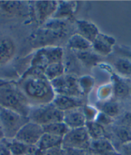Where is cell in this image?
<instances>
[{"mask_svg": "<svg viewBox=\"0 0 131 155\" xmlns=\"http://www.w3.org/2000/svg\"><path fill=\"white\" fill-rule=\"evenodd\" d=\"M63 148V147H62ZM64 155H88L87 150L74 149V148H63Z\"/></svg>", "mask_w": 131, "mask_h": 155, "instance_id": "4dcf8cb0", "label": "cell"}, {"mask_svg": "<svg viewBox=\"0 0 131 155\" xmlns=\"http://www.w3.org/2000/svg\"><path fill=\"white\" fill-rule=\"evenodd\" d=\"M86 127L91 140L106 138V131L104 126L100 125L96 121H87Z\"/></svg>", "mask_w": 131, "mask_h": 155, "instance_id": "d4e9b609", "label": "cell"}, {"mask_svg": "<svg viewBox=\"0 0 131 155\" xmlns=\"http://www.w3.org/2000/svg\"><path fill=\"white\" fill-rule=\"evenodd\" d=\"M96 122L102 126L108 125L110 123H112V118H111L109 116H107V114H105L104 113L100 112L99 114L97 115Z\"/></svg>", "mask_w": 131, "mask_h": 155, "instance_id": "1f68e13d", "label": "cell"}, {"mask_svg": "<svg viewBox=\"0 0 131 155\" xmlns=\"http://www.w3.org/2000/svg\"><path fill=\"white\" fill-rule=\"evenodd\" d=\"M0 106L29 118L30 105L18 83L0 79Z\"/></svg>", "mask_w": 131, "mask_h": 155, "instance_id": "7a4b0ae2", "label": "cell"}, {"mask_svg": "<svg viewBox=\"0 0 131 155\" xmlns=\"http://www.w3.org/2000/svg\"><path fill=\"white\" fill-rule=\"evenodd\" d=\"M76 3L75 2H65L60 1L58 2V7L56 9V12L52 16L53 19L61 20L63 18H70L73 16V13L76 11Z\"/></svg>", "mask_w": 131, "mask_h": 155, "instance_id": "ffe728a7", "label": "cell"}, {"mask_svg": "<svg viewBox=\"0 0 131 155\" xmlns=\"http://www.w3.org/2000/svg\"><path fill=\"white\" fill-rule=\"evenodd\" d=\"M75 55L79 61L86 67H93L96 65L100 61V56L96 52L85 50V51H76Z\"/></svg>", "mask_w": 131, "mask_h": 155, "instance_id": "7402d4cb", "label": "cell"}, {"mask_svg": "<svg viewBox=\"0 0 131 155\" xmlns=\"http://www.w3.org/2000/svg\"><path fill=\"white\" fill-rule=\"evenodd\" d=\"M35 155H64V151L62 147L52 148L45 150H39L37 149Z\"/></svg>", "mask_w": 131, "mask_h": 155, "instance_id": "f546056e", "label": "cell"}, {"mask_svg": "<svg viewBox=\"0 0 131 155\" xmlns=\"http://www.w3.org/2000/svg\"><path fill=\"white\" fill-rule=\"evenodd\" d=\"M64 56L63 48L59 47H44L37 50L33 56L31 66H37L46 69L49 64L61 62Z\"/></svg>", "mask_w": 131, "mask_h": 155, "instance_id": "52a82bcc", "label": "cell"}, {"mask_svg": "<svg viewBox=\"0 0 131 155\" xmlns=\"http://www.w3.org/2000/svg\"><path fill=\"white\" fill-rule=\"evenodd\" d=\"M63 122L70 129H75L85 127L87 120L83 113V110H79L78 108L64 112Z\"/></svg>", "mask_w": 131, "mask_h": 155, "instance_id": "5bb4252c", "label": "cell"}, {"mask_svg": "<svg viewBox=\"0 0 131 155\" xmlns=\"http://www.w3.org/2000/svg\"><path fill=\"white\" fill-rule=\"evenodd\" d=\"M29 122L28 117L0 106V134L5 139H15L20 129Z\"/></svg>", "mask_w": 131, "mask_h": 155, "instance_id": "277c9868", "label": "cell"}, {"mask_svg": "<svg viewBox=\"0 0 131 155\" xmlns=\"http://www.w3.org/2000/svg\"><path fill=\"white\" fill-rule=\"evenodd\" d=\"M112 150H116L113 144L107 138H103V139L91 140L89 145L88 152L93 154L99 155Z\"/></svg>", "mask_w": 131, "mask_h": 155, "instance_id": "d6986e66", "label": "cell"}, {"mask_svg": "<svg viewBox=\"0 0 131 155\" xmlns=\"http://www.w3.org/2000/svg\"><path fill=\"white\" fill-rule=\"evenodd\" d=\"M115 43L116 40L112 37L99 33L92 43V48L99 56H107L112 51Z\"/></svg>", "mask_w": 131, "mask_h": 155, "instance_id": "7c38bea8", "label": "cell"}, {"mask_svg": "<svg viewBox=\"0 0 131 155\" xmlns=\"http://www.w3.org/2000/svg\"><path fill=\"white\" fill-rule=\"evenodd\" d=\"M0 155H11L8 145L6 144L5 139L1 140L0 141Z\"/></svg>", "mask_w": 131, "mask_h": 155, "instance_id": "836d02e7", "label": "cell"}, {"mask_svg": "<svg viewBox=\"0 0 131 155\" xmlns=\"http://www.w3.org/2000/svg\"><path fill=\"white\" fill-rule=\"evenodd\" d=\"M24 5L17 1H0V12L8 16H14L23 10Z\"/></svg>", "mask_w": 131, "mask_h": 155, "instance_id": "4316f807", "label": "cell"}, {"mask_svg": "<svg viewBox=\"0 0 131 155\" xmlns=\"http://www.w3.org/2000/svg\"><path fill=\"white\" fill-rule=\"evenodd\" d=\"M97 106L100 110V112L104 113L111 118H115L120 114V104L114 101L99 102L97 104Z\"/></svg>", "mask_w": 131, "mask_h": 155, "instance_id": "603a6c76", "label": "cell"}, {"mask_svg": "<svg viewBox=\"0 0 131 155\" xmlns=\"http://www.w3.org/2000/svg\"><path fill=\"white\" fill-rule=\"evenodd\" d=\"M16 44L11 38L0 36V64L11 61L16 53Z\"/></svg>", "mask_w": 131, "mask_h": 155, "instance_id": "4fadbf2b", "label": "cell"}, {"mask_svg": "<svg viewBox=\"0 0 131 155\" xmlns=\"http://www.w3.org/2000/svg\"><path fill=\"white\" fill-rule=\"evenodd\" d=\"M63 137L51 135L49 133H44L37 142L36 146L39 150H45L52 148L62 147Z\"/></svg>", "mask_w": 131, "mask_h": 155, "instance_id": "ac0fdd59", "label": "cell"}, {"mask_svg": "<svg viewBox=\"0 0 131 155\" xmlns=\"http://www.w3.org/2000/svg\"><path fill=\"white\" fill-rule=\"evenodd\" d=\"M91 140L86 126L79 128L70 129V131L63 138L62 147L74 148L88 151Z\"/></svg>", "mask_w": 131, "mask_h": 155, "instance_id": "ba28073f", "label": "cell"}, {"mask_svg": "<svg viewBox=\"0 0 131 155\" xmlns=\"http://www.w3.org/2000/svg\"><path fill=\"white\" fill-rule=\"evenodd\" d=\"M88 155H95V154H93V153H89Z\"/></svg>", "mask_w": 131, "mask_h": 155, "instance_id": "8d00e7d4", "label": "cell"}, {"mask_svg": "<svg viewBox=\"0 0 131 155\" xmlns=\"http://www.w3.org/2000/svg\"><path fill=\"white\" fill-rule=\"evenodd\" d=\"M122 153L125 155H131V143L122 145Z\"/></svg>", "mask_w": 131, "mask_h": 155, "instance_id": "e575fe53", "label": "cell"}, {"mask_svg": "<svg viewBox=\"0 0 131 155\" xmlns=\"http://www.w3.org/2000/svg\"><path fill=\"white\" fill-rule=\"evenodd\" d=\"M112 132L123 144L131 143V127L122 125L114 126Z\"/></svg>", "mask_w": 131, "mask_h": 155, "instance_id": "83f0119b", "label": "cell"}, {"mask_svg": "<svg viewBox=\"0 0 131 155\" xmlns=\"http://www.w3.org/2000/svg\"><path fill=\"white\" fill-rule=\"evenodd\" d=\"M65 67L63 62H57L47 65L45 69V77L50 82L64 74Z\"/></svg>", "mask_w": 131, "mask_h": 155, "instance_id": "484cf974", "label": "cell"}, {"mask_svg": "<svg viewBox=\"0 0 131 155\" xmlns=\"http://www.w3.org/2000/svg\"><path fill=\"white\" fill-rule=\"evenodd\" d=\"M52 104L58 110L64 113L66 111H69V110L81 107L83 102L79 97L56 95L53 101H52Z\"/></svg>", "mask_w": 131, "mask_h": 155, "instance_id": "8fae6325", "label": "cell"}, {"mask_svg": "<svg viewBox=\"0 0 131 155\" xmlns=\"http://www.w3.org/2000/svg\"><path fill=\"white\" fill-rule=\"evenodd\" d=\"M112 81H113V94L117 98L123 99L129 95L131 91L130 86L126 79L120 76L112 74Z\"/></svg>", "mask_w": 131, "mask_h": 155, "instance_id": "e0dca14e", "label": "cell"}, {"mask_svg": "<svg viewBox=\"0 0 131 155\" xmlns=\"http://www.w3.org/2000/svg\"><path fill=\"white\" fill-rule=\"evenodd\" d=\"M99 155H122L121 153L118 152L117 150H112V151H108V152H105L104 153H101Z\"/></svg>", "mask_w": 131, "mask_h": 155, "instance_id": "d590c367", "label": "cell"}, {"mask_svg": "<svg viewBox=\"0 0 131 155\" xmlns=\"http://www.w3.org/2000/svg\"><path fill=\"white\" fill-rule=\"evenodd\" d=\"M29 118L33 123L43 127L53 123L63 122L64 112L58 110L51 102L49 104L31 106Z\"/></svg>", "mask_w": 131, "mask_h": 155, "instance_id": "5b68a950", "label": "cell"}, {"mask_svg": "<svg viewBox=\"0 0 131 155\" xmlns=\"http://www.w3.org/2000/svg\"><path fill=\"white\" fill-rule=\"evenodd\" d=\"M119 125L131 127V112H126L124 114L123 116L120 118V122Z\"/></svg>", "mask_w": 131, "mask_h": 155, "instance_id": "d6a6232c", "label": "cell"}, {"mask_svg": "<svg viewBox=\"0 0 131 155\" xmlns=\"http://www.w3.org/2000/svg\"><path fill=\"white\" fill-rule=\"evenodd\" d=\"M67 25L62 20L52 19L47 21L34 34L33 43L43 46V48L50 47L51 44L63 38L67 34Z\"/></svg>", "mask_w": 131, "mask_h": 155, "instance_id": "3957f363", "label": "cell"}, {"mask_svg": "<svg viewBox=\"0 0 131 155\" xmlns=\"http://www.w3.org/2000/svg\"><path fill=\"white\" fill-rule=\"evenodd\" d=\"M58 7L57 1H36L34 4V12L39 23L44 24L52 17Z\"/></svg>", "mask_w": 131, "mask_h": 155, "instance_id": "30bf717a", "label": "cell"}, {"mask_svg": "<svg viewBox=\"0 0 131 155\" xmlns=\"http://www.w3.org/2000/svg\"><path fill=\"white\" fill-rule=\"evenodd\" d=\"M34 155H35V154H34Z\"/></svg>", "mask_w": 131, "mask_h": 155, "instance_id": "74e56055", "label": "cell"}, {"mask_svg": "<svg viewBox=\"0 0 131 155\" xmlns=\"http://www.w3.org/2000/svg\"><path fill=\"white\" fill-rule=\"evenodd\" d=\"M51 87L56 95L79 97L82 91L79 83V78L72 74H64L51 82Z\"/></svg>", "mask_w": 131, "mask_h": 155, "instance_id": "8992f818", "label": "cell"}, {"mask_svg": "<svg viewBox=\"0 0 131 155\" xmlns=\"http://www.w3.org/2000/svg\"><path fill=\"white\" fill-rule=\"evenodd\" d=\"M114 68L124 77H131V61L126 58H118L114 62Z\"/></svg>", "mask_w": 131, "mask_h": 155, "instance_id": "f1b7e54d", "label": "cell"}, {"mask_svg": "<svg viewBox=\"0 0 131 155\" xmlns=\"http://www.w3.org/2000/svg\"><path fill=\"white\" fill-rule=\"evenodd\" d=\"M43 134L44 131L42 126L30 121L20 129L15 139L26 144L36 145Z\"/></svg>", "mask_w": 131, "mask_h": 155, "instance_id": "9c48e42d", "label": "cell"}, {"mask_svg": "<svg viewBox=\"0 0 131 155\" xmlns=\"http://www.w3.org/2000/svg\"><path fill=\"white\" fill-rule=\"evenodd\" d=\"M6 144L11 155H34L36 154L37 147L36 145H30L16 140V139H5Z\"/></svg>", "mask_w": 131, "mask_h": 155, "instance_id": "9a60e30c", "label": "cell"}, {"mask_svg": "<svg viewBox=\"0 0 131 155\" xmlns=\"http://www.w3.org/2000/svg\"><path fill=\"white\" fill-rule=\"evenodd\" d=\"M67 48L74 51H85V50H90L92 48V43L79 34H75L69 38Z\"/></svg>", "mask_w": 131, "mask_h": 155, "instance_id": "44dd1931", "label": "cell"}, {"mask_svg": "<svg viewBox=\"0 0 131 155\" xmlns=\"http://www.w3.org/2000/svg\"><path fill=\"white\" fill-rule=\"evenodd\" d=\"M18 85L30 103L35 105L51 103L56 96L51 82L46 77L22 76Z\"/></svg>", "mask_w": 131, "mask_h": 155, "instance_id": "6da1fadb", "label": "cell"}, {"mask_svg": "<svg viewBox=\"0 0 131 155\" xmlns=\"http://www.w3.org/2000/svg\"><path fill=\"white\" fill-rule=\"evenodd\" d=\"M44 133H49L64 138V136L70 131V128L64 122H57L43 126Z\"/></svg>", "mask_w": 131, "mask_h": 155, "instance_id": "cb8c5ba5", "label": "cell"}, {"mask_svg": "<svg viewBox=\"0 0 131 155\" xmlns=\"http://www.w3.org/2000/svg\"><path fill=\"white\" fill-rule=\"evenodd\" d=\"M76 23L79 30V35H81L91 43H93L94 40L96 38L99 34V29L97 28L96 25L91 22L84 21V20L77 21Z\"/></svg>", "mask_w": 131, "mask_h": 155, "instance_id": "2e32d148", "label": "cell"}]
</instances>
